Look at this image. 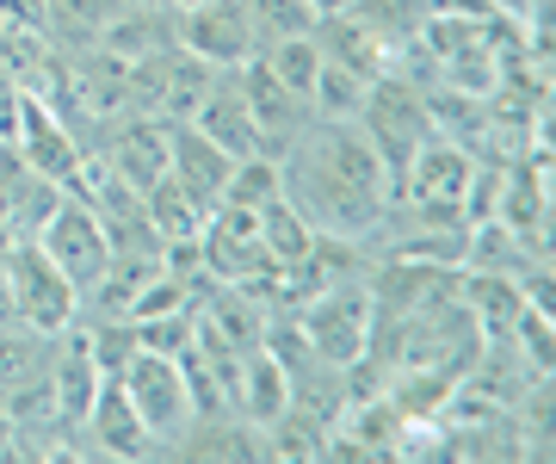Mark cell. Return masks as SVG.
<instances>
[{"label": "cell", "mask_w": 556, "mask_h": 464, "mask_svg": "<svg viewBox=\"0 0 556 464\" xmlns=\"http://www.w3.org/2000/svg\"><path fill=\"white\" fill-rule=\"evenodd\" d=\"M248 20H254V38L273 43V38H298V32H316V7L309 0H241Z\"/></svg>", "instance_id": "d6986e66"}, {"label": "cell", "mask_w": 556, "mask_h": 464, "mask_svg": "<svg viewBox=\"0 0 556 464\" xmlns=\"http://www.w3.org/2000/svg\"><path fill=\"white\" fill-rule=\"evenodd\" d=\"M0 25L7 32H43V0H0Z\"/></svg>", "instance_id": "ffe728a7"}, {"label": "cell", "mask_w": 556, "mask_h": 464, "mask_svg": "<svg viewBox=\"0 0 556 464\" xmlns=\"http://www.w3.org/2000/svg\"><path fill=\"white\" fill-rule=\"evenodd\" d=\"M174 43L192 50L211 68H241L260 50L254 20L241 0H199V7H174Z\"/></svg>", "instance_id": "52a82bcc"}, {"label": "cell", "mask_w": 556, "mask_h": 464, "mask_svg": "<svg viewBox=\"0 0 556 464\" xmlns=\"http://www.w3.org/2000/svg\"><path fill=\"white\" fill-rule=\"evenodd\" d=\"M167 7H199V0H167Z\"/></svg>", "instance_id": "7402d4cb"}, {"label": "cell", "mask_w": 556, "mask_h": 464, "mask_svg": "<svg viewBox=\"0 0 556 464\" xmlns=\"http://www.w3.org/2000/svg\"><path fill=\"white\" fill-rule=\"evenodd\" d=\"M266 199H278V155H241L229 167V186H223V204H236V211H260Z\"/></svg>", "instance_id": "ac0fdd59"}, {"label": "cell", "mask_w": 556, "mask_h": 464, "mask_svg": "<svg viewBox=\"0 0 556 464\" xmlns=\"http://www.w3.org/2000/svg\"><path fill=\"white\" fill-rule=\"evenodd\" d=\"M56 347H62V335H43V328L20 323V316H7V323H0V397L31 390V384L50 378Z\"/></svg>", "instance_id": "5bb4252c"}, {"label": "cell", "mask_w": 556, "mask_h": 464, "mask_svg": "<svg viewBox=\"0 0 556 464\" xmlns=\"http://www.w3.org/2000/svg\"><path fill=\"white\" fill-rule=\"evenodd\" d=\"M80 440H87V452H93V459H161L155 434L142 427L137 403L124 397L118 378L100 384V397H93L87 422H80Z\"/></svg>", "instance_id": "8fae6325"}, {"label": "cell", "mask_w": 556, "mask_h": 464, "mask_svg": "<svg viewBox=\"0 0 556 464\" xmlns=\"http://www.w3.org/2000/svg\"><path fill=\"white\" fill-rule=\"evenodd\" d=\"M124 397L137 403L142 427L155 434L161 459H174L179 434L199 422V403H192V384H186V365L174 360V353H149V347H137L130 353V365L118 372Z\"/></svg>", "instance_id": "5b68a950"}, {"label": "cell", "mask_w": 556, "mask_h": 464, "mask_svg": "<svg viewBox=\"0 0 556 464\" xmlns=\"http://www.w3.org/2000/svg\"><path fill=\"white\" fill-rule=\"evenodd\" d=\"M278 192L309 217L316 236H340L371 254V236L390 211V167L358 118H309V130L278 155Z\"/></svg>", "instance_id": "6da1fadb"}, {"label": "cell", "mask_w": 556, "mask_h": 464, "mask_svg": "<svg viewBox=\"0 0 556 464\" xmlns=\"http://www.w3.org/2000/svg\"><path fill=\"white\" fill-rule=\"evenodd\" d=\"M291 316H298L303 347H309L321 365H340V372H353V365L371 353V328H378V310H371V285H365V273H353V279H334V285H321V291H309V298H303Z\"/></svg>", "instance_id": "7a4b0ae2"}, {"label": "cell", "mask_w": 556, "mask_h": 464, "mask_svg": "<svg viewBox=\"0 0 556 464\" xmlns=\"http://www.w3.org/2000/svg\"><path fill=\"white\" fill-rule=\"evenodd\" d=\"M236 81H241V100H248V118H254L260 155H285V149L309 130V100H303V93H291V87L278 81L260 57L241 62Z\"/></svg>", "instance_id": "ba28073f"}, {"label": "cell", "mask_w": 556, "mask_h": 464, "mask_svg": "<svg viewBox=\"0 0 556 464\" xmlns=\"http://www.w3.org/2000/svg\"><path fill=\"white\" fill-rule=\"evenodd\" d=\"M371 81H378V75H358V68H346V62L321 57L316 87H309V118H334V124L358 118V105H365Z\"/></svg>", "instance_id": "2e32d148"}, {"label": "cell", "mask_w": 556, "mask_h": 464, "mask_svg": "<svg viewBox=\"0 0 556 464\" xmlns=\"http://www.w3.org/2000/svg\"><path fill=\"white\" fill-rule=\"evenodd\" d=\"M167 124L155 112H118L112 118V137H105V174L124 180L130 192H149L155 180H167Z\"/></svg>", "instance_id": "9c48e42d"}, {"label": "cell", "mask_w": 556, "mask_h": 464, "mask_svg": "<svg viewBox=\"0 0 556 464\" xmlns=\"http://www.w3.org/2000/svg\"><path fill=\"white\" fill-rule=\"evenodd\" d=\"M309 7H316V13H346L353 0H309Z\"/></svg>", "instance_id": "44dd1931"}, {"label": "cell", "mask_w": 556, "mask_h": 464, "mask_svg": "<svg viewBox=\"0 0 556 464\" xmlns=\"http://www.w3.org/2000/svg\"><path fill=\"white\" fill-rule=\"evenodd\" d=\"M0 285H7V316L43 328V335H68L80 323V291L56 273V261L38 248V236H13L0 254Z\"/></svg>", "instance_id": "3957f363"}, {"label": "cell", "mask_w": 556, "mask_h": 464, "mask_svg": "<svg viewBox=\"0 0 556 464\" xmlns=\"http://www.w3.org/2000/svg\"><path fill=\"white\" fill-rule=\"evenodd\" d=\"M186 124H199L204 137L217 142V149H229V155H254L260 137H254V118H248V100H241V81H236V68H217V81L204 87V100L192 105V118Z\"/></svg>", "instance_id": "4fadbf2b"}, {"label": "cell", "mask_w": 556, "mask_h": 464, "mask_svg": "<svg viewBox=\"0 0 556 464\" xmlns=\"http://www.w3.org/2000/svg\"><path fill=\"white\" fill-rule=\"evenodd\" d=\"M38 248L56 261V273L75 285L80 298L100 285V273L112 266V236H105L100 211L80 199V192H62L56 211L38 223Z\"/></svg>", "instance_id": "8992f818"}, {"label": "cell", "mask_w": 556, "mask_h": 464, "mask_svg": "<svg viewBox=\"0 0 556 464\" xmlns=\"http://www.w3.org/2000/svg\"><path fill=\"white\" fill-rule=\"evenodd\" d=\"M254 223H260V242H266V254H273L278 266H291V261H303L309 254V242H316V229H309V217H303L298 204L285 199H266L254 211Z\"/></svg>", "instance_id": "e0dca14e"}, {"label": "cell", "mask_w": 556, "mask_h": 464, "mask_svg": "<svg viewBox=\"0 0 556 464\" xmlns=\"http://www.w3.org/2000/svg\"><path fill=\"white\" fill-rule=\"evenodd\" d=\"M316 43H321V57L346 62V68H358V75H383V68H390V50H383V43L353 20V13H321V20H316Z\"/></svg>", "instance_id": "9a60e30c"}, {"label": "cell", "mask_w": 556, "mask_h": 464, "mask_svg": "<svg viewBox=\"0 0 556 464\" xmlns=\"http://www.w3.org/2000/svg\"><path fill=\"white\" fill-rule=\"evenodd\" d=\"M285 409H291V372H285V360L266 341L248 347L236 360V415L254 427H273Z\"/></svg>", "instance_id": "7c38bea8"}, {"label": "cell", "mask_w": 556, "mask_h": 464, "mask_svg": "<svg viewBox=\"0 0 556 464\" xmlns=\"http://www.w3.org/2000/svg\"><path fill=\"white\" fill-rule=\"evenodd\" d=\"M358 130L371 137V149L383 155V167H390V174H402V167L415 162L420 142L433 137L427 87H420L415 75L383 68L378 81H371V93H365V105H358Z\"/></svg>", "instance_id": "277c9868"}, {"label": "cell", "mask_w": 556, "mask_h": 464, "mask_svg": "<svg viewBox=\"0 0 556 464\" xmlns=\"http://www.w3.org/2000/svg\"><path fill=\"white\" fill-rule=\"evenodd\" d=\"M229 167H236V155H229V149H217V142L199 130V124H186V118L167 124V180H174L186 199L199 204L204 217L223 204Z\"/></svg>", "instance_id": "30bf717a"}]
</instances>
